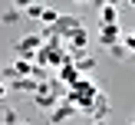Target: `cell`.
I'll return each instance as SVG.
<instances>
[{
    "mask_svg": "<svg viewBox=\"0 0 135 125\" xmlns=\"http://www.w3.org/2000/svg\"><path fill=\"white\" fill-rule=\"evenodd\" d=\"M30 3H33V0H13V7H20V10H26Z\"/></svg>",
    "mask_w": 135,
    "mask_h": 125,
    "instance_id": "cell-8",
    "label": "cell"
},
{
    "mask_svg": "<svg viewBox=\"0 0 135 125\" xmlns=\"http://www.w3.org/2000/svg\"><path fill=\"white\" fill-rule=\"evenodd\" d=\"M43 43L46 39L40 36V33H30V36H23L17 43V56H26V59H36V53L43 49Z\"/></svg>",
    "mask_w": 135,
    "mask_h": 125,
    "instance_id": "cell-1",
    "label": "cell"
},
{
    "mask_svg": "<svg viewBox=\"0 0 135 125\" xmlns=\"http://www.w3.org/2000/svg\"><path fill=\"white\" fill-rule=\"evenodd\" d=\"M40 20H43L46 26H56V20H59V13H56V10H43V17H40Z\"/></svg>",
    "mask_w": 135,
    "mask_h": 125,
    "instance_id": "cell-5",
    "label": "cell"
},
{
    "mask_svg": "<svg viewBox=\"0 0 135 125\" xmlns=\"http://www.w3.org/2000/svg\"><path fill=\"white\" fill-rule=\"evenodd\" d=\"M129 3H132V7H135V0H129Z\"/></svg>",
    "mask_w": 135,
    "mask_h": 125,
    "instance_id": "cell-11",
    "label": "cell"
},
{
    "mask_svg": "<svg viewBox=\"0 0 135 125\" xmlns=\"http://www.w3.org/2000/svg\"><path fill=\"white\" fill-rule=\"evenodd\" d=\"M99 39H102V46H115V43H119V23H109V26H102Z\"/></svg>",
    "mask_w": 135,
    "mask_h": 125,
    "instance_id": "cell-4",
    "label": "cell"
},
{
    "mask_svg": "<svg viewBox=\"0 0 135 125\" xmlns=\"http://www.w3.org/2000/svg\"><path fill=\"white\" fill-rule=\"evenodd\" d=\"M96 125H105V122H96Z\"/></svg>",
    "mask_w": 135,
    "mask_h": 125,
    "instance_id": "cell-12",
    "label": "cell"
},
{
    "mask_svg": "<svg viewBox=\"0 0 135 125\" xmlns=\"http://www.w3.org/2000/svg\"><path fill=\"white\" fill-rule=\"evenodd\" d=\"M3 96H7V86H3V82H0V99H3Z\"/></svg>",
    "mask_w": 135,
    "mask_h": 125,
    "instance_id": "cell-9",
    "label": "cell"
},
{
    "mask_svg": "<svg viewBox=\"0 0 135 125\" xmlns=\"http://www.w3.org/2000/svg\"><path fill=\"white\" fill-rule=\"evenodd\" d=\"M122 43H125V49L135 53V33H129V36H122Z\"/></svg>",
    "mask_w": 135,
    "mask_h": 125,
    "instance_id": "cell-7",
    "label": "cell"
},
{
    "mask_svg": "<svg viewBox=\"0 0 135 125\" xmlns=\"http://www.w3.org/2000/svg\"><path fill=\"white\" fill-rule=\"evenodd\" d=\"M26 17L40 20V17H43V7H40V3H30V7H26Z\"/></svg>",
    "mask_w": 135,
    "mask_h": 125,
    "instance_id": "cell-6",
    "label": "cell"
},
{
    "mask_svg": "<svg viewBox=\"0 0 135 125\" xmlns=\"http://www.w3.org/2000/svg\"><path fill=\"white\" fill-rule=\"evenodd\" d=\"M59 79H63L66 86H76V82H79V66H76V63H69V59H66V63L59 66Z\"/></svg>",
    "mask_w": 135,
    "mask_h": 125,
    "instance_id": "cell-2",
    "label": "cell"
},
{
    "mask_svg": "<svg viewBox=\"0 0 135 125\" xmlns=\"http://www.w3.org/2000/svg\"><path fill=\"white\" fill-rule=\"evenodd\" d=\"M119 10H115V3H102V7H99V23H102V26H109V23H119Z\"/></svg>",
    "mask_w": 135,
    "mask_h": 125,
    "instance_id": "cell-3",
    "label": "cell"
},
{
    "mask_svg": "<svg viewBox=\"0 0 135 125\" xmlns=\"http://www.w3.org/2000/svg\"><path fill=\"white\" fill-rule=\"evenodd\" d=\"M76 3H86V0H76Z\"/></svg>",
    "mask_w": 135,
    "mask_h": 125,
    "instance_id": "cell-10",
    "label": "cell"
}]
</instances>
